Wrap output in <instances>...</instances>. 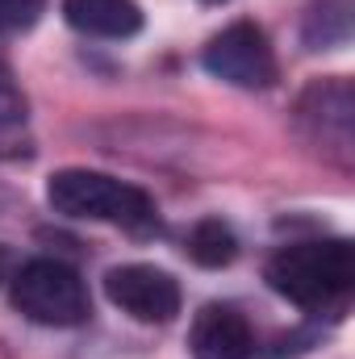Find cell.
<instances>
[{
    "instance_id": "cell-1",
    "label": "cell",
    "mask_w": 355,
    "mask_h": 359,
    "mask_svg": "<svg viewBox=\"0 0 355 359\" xmlns=\"http://www.w3.org/2000/svg\"><path fill=\"white\" fill-rule=\"evenodd\" d=\"M267 288L305 313H339L355 292V247L347 238H301L264 268Z\"/></svg>"
},
{
    "instance_id": "cell-8",
    "label": "cell",
    "mask_w": 355,
    "mask_h": 359,
    "mask_svg": "<svg viewBox=\"0 0 355 359\" xmlns=\"http://www.w3.org/2000/svg\"><path fill=\"white\" fill-rule=\"evenodd\" d=\"M63 21L88 38H134L142 8L138 0H63Z\"/></svg>"
},
{
    "instance_id": "cell-2",
    "label": "cell",
    "mask_w": 355,
    "mask_h": 359,
    "mask_svg": "<svg viewBox=\"0 0 355 359\" xmlns=\"http://www.w3.org/2000/svg\"><path fill=\"white\" fill-rule=\"evenodd\" d=\"M46 201L63 217L121 226L134 238H155L163 230V217H159V205L151 192L117 176H105V172H88V168L55 172L46 180Z\"/></svg>"
},
{
    "instance_id": "cell-12",
    "label": "cell",
    "mask_w": 355,
    "mask_h": 359,
    "mask_svg": "<svg viewBox=\"0 0 355 359\" xmlns=\"http://www.w3.org/2000/svg\"><path fill=\"white\" fill-rule=\"evenodd\" d=\"M25 109H29V100H25L21 84H17L13 72L0 63V126H17V121H25Z\"/></svg>"
},
{
    "instance_id": "cell-14",
    "label": "cell",
    "mask_w": 355,
    "mask_h": 359,
    "mask_svg": "<svg viewBox=\"0 0 355 359\" xmlns=\"http://www.w3.org/2000/svg\"><path fill=\"white\" fill-rule=\"evenodd\" d=\"M205 4H226V0H205Z\"/></svg>"
},
{
    "instance_id": "cell-3",
    "label": "cell",
    "mask_w": 355,
    "mask_h": 359,
    "mask_svg": "<svg viewBox=\"0 0 355 359\" xmlns=\"http://www.w3.org/2000/svg\"><path fill=\"white\" fill-rule=\"evenodd\" d=\"M8 301L21 318L38 326H84L92 318V297L84 276L63 259H29L13 271Z\"/></svg>"
},
{
    "instance_id": "cell-13",
    "label": "cell",
    "mask_w": 355,
    "mask_h": 359,
    "mask_svg": "<svg viewBox=\"0 0 355 359\" xmlns=\"http://www.w3.org/2000/svg\"><path fill=\"white\" fill-rule=\"evenodd\" d=\"M4 280H8V251L0 247V284H4Z\"/></svg>"
},
{
    "instance_id": "cell-10",
    "label": "cell",
    "mask_w": 355,
    "mask_h": 359,
    "mask_svg": "<svg viewBox=\"0 0 355 359\" xmlns=\"http://www.w3.org/2000/svg\"><path fill=\"white\" fill-rule=\"evenodd\" d=\"M188 259L201 268H230L239 259V234L222 217H205L188 234Z\"/></svg>"
},
{
    "instance_id": "cell-7",
    "label": "cell",
    "mask_w": 355,
    "mask_h": 359,
    "mask_svg": "<svg viewBox=\"0 0 355 359\" xmlns=\"http://www.w3.org/2000/svg\"><path fill=\"white\" fill-rule=\"evenodd\" d=\"M188 351H192V359H255L260 343H255V330L243 318V309L213 301L192 318Z\"/></svg>"
},
{
    "instance_id": "cell-6",
    "label": "cell",
    "mask_w": 355,
    "mask_h": 359,
    "mask_svg": "<svg viewBox=\"0 0 355 359\" xmlns=\"http://www.w3.org/2000/svg\"><path fill=\"white\" fill-rule=\"evenodd\" d=\"M105 297L134 322L163 326L180 313V280L155 264H121L105 271Z\"/></svg>"
},
{
    "instance_id": "cell-5",
    "label": "cell",
    "mask_w": 355,
    "mask_h": 359,
    "mask_svg": "<svg viewBox=\"0 0 355 359\" xmlns=\"http://www.w3.org/2000/svg\"><path fill=\"white\" fill-rule=\"evenodd\" d=\"M297 130L322 147L330 159L343 168L351 163V138H355V92L343 76L314 80L297 100Z\"/></svg>"
},
{
    "instance_id": "cell-11",
    "label": "cell",
    "mask_w": 355,
    "mask_h": 359,
    "mask_svg": "<svg viewBox=\"0 0 355 359\" xmlns=\"http://www.w3.org/2000/svg\"><path fill=\"white\" fill-rule=\"evenodd\" d=\"M46 0H0V34H21L42 17Z\"/></svg>"
},
{
    "instance_id": "cell-9",
    "label": "cell",
    "mask_w": 355,
    "mask_h": 359,
    "mask_svg": "<svg viewBox=\"0 0 355 359\" xmlns=\"http://www.w3.org/2000/svg\"><path fill=\"white\" fill-rule=\"evenodd\" d=\"M301 42L309 50H339L351 42V0H314L301 21Z\"/></svg>"
},
{
    "instance_id": "cell-4",
    "label": "cell",
    "mask_w": 355,
    "mask_h": 359,
    "mask_svg": "<svg viewBox=\"0 0 355 359\" xmlns=\"http://www.w3.org/2000/svg\"><path fill=\"white\" fill-rule=\"evenodd\" d=\"M201 67L230 84V88H247V92H264L280 80V63L276 50L267 42V34L255 21H234L222 34H213L201 50Z\"/></svg>"
}]
</instances>
